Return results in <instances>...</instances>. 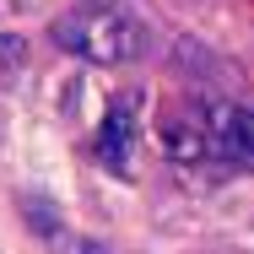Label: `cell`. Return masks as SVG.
<instances>
[{"instance_id":"1","label":"cell","mask_w":254,"mask_h":254,"mask_svg":"<svg viewBox=\"0 0 254 254\" xmlns=\"http://www.w3.org/2000/svg\"><path fill=\"white\" fill-rule=\"evenodd\" d=\"M54 44L92 65H119V60H141L146 49V27L119 11V5H98V11H70L54 22Z\"/></svg>"},{"instance_id":"2","label":"cell","mask_w":254,"mask_h":254,"mask_svg":"<svg viewBox=\"0 0 254 254\" xmlns=\"http://www.w3.org/2000/svg\"><path fill=\"white\" fill-rule=\"evenodd\" d=\"M205 135V152L227 162H254V108L244 103H200L195 108Z\"/></svg>"},{"instance_id":"3","label":"cell","mask_w":254,"mask_h":254,"mask_svg":"<svg viewBox=\"0 0 254 254\" xmlns=\"http://www.w3.org/2000/svg\"><path fill=\"white\" fill-rule=\"evenodd\" d=\"M135 114H141V92H119L108 103L98 125V162L108 173H130V152H135Z\"/></svg>"},{"instance_id":"4","label":"cell","mask_w":254,"mask_h":254,"mask_svg":"<svg viewBox=\"0 0 254 254\" xmlns=\"http://www.w3.org/2000/svg\"><path fill=\"white\" fill-rule=\"evenodd\" d=\"M157 135H162V152L173 157V162H195V157H205V135H200V119H195V114L162 119Z\"/></svg>"},{"instance_id":"5","label":"cell","mask_w":254,"mask_h":254,"mask_svg":"<svg viewBox=\"0 0 254 254\" xmlns=\"http://www.w3.org/2000/svg\"><path fill=\"white\" fill-rule=\"evenodd\" d=\"M33 216H38V233H44V244H49L54 254H108L103 244H92V238H81V233H70V227H60L44 205H33Z\"/></svg>"},{"instance_id":"6","label":"cell","mask_w":254,"mask_h":254,"mask_svg":"<svg viewBox=\"0 0 254 254\" xmlns=\"http://www.w3.org/2000/svg\"><path fill=\"white\" fill-rule=\"evenodd\" d=\"M22 70H27V44L16 33H0V87H11Z\"/></svg>"}]
</instances>
